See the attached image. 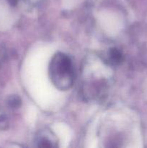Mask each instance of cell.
<instances>
[{
	"label": "cell",
	"mask_w": 147,
	"mask_h": 148,
	"mask_svg": "<svg viewBox=\"0 0 147 148\" xmlns=\"http://www.w3.org/2000/svg\"><path fill=\"white\" fill-rule=\"evenodd\" d=\"M124 61V56L122 51L117 48H111L108 52V62L112 66H118Z\"/></svg>",
	"instance_id": "cell-2"
},
{
	"label": "cell",
	"mask_w": 147,
	"mask_h": 148,
	"mask_svg": "<svg viewBox=\"0 0 147 148\" xmlns=\"http://www.w3.org/2000/svg\"><path fill=\"white\" fill-rule=\"evenodd\" d=\"M37 147H56L55 143L52 139L48 138L47 136H40L37 141Z\"/></svg>",
	"instance_id": "cell-3"
},
{
	"label": "cell",
	"mask_w": 147,
	"mask_h": 148,
	"mask_svg": "<svg viewBox=\"0 0 147 148\" xmlns=\"http://www.w3.org/2000/svg\"><path fill=\"white\" fill-rule=\"evenodd\" d=\"M49 75L53 85L61 90H67L74 81V72L71 59L63 53H56L49 66Z\"/></svg>",
	"instance_id": "cell-1"
},
{
	"label": "cell",
	"mask_w": 147,
	"mask_h": 148,
	"mask_svg": "<svg viewBox=\"0 0 147 148\" xmlns=\"http://www.w3.org/2000/svg\"><path fill=\"white\" fill-rule=\"evenodd\" d=\"M7 105L10 108H12V109L20 108L22 105L21 98L17 95H11L9 97L8 100H7Z\"/></svg>",
	"instance_id": "cell-4"
},
{
	"label": "cell",
	"mask_w": 147,
	"mask_h": 148,
	"mask_svg": "<svg viewBox=\"0 0 147 148\" xmlns=\"http://www.w3.org/2000/svg\"><path fill=\"white\" fill-rule=\"evenodd\" d=\"M10 127L8 117L4 114L0 115V131H5Z\"/></svg>",
	"instance_id": "cell-5"
}]
</instances>
